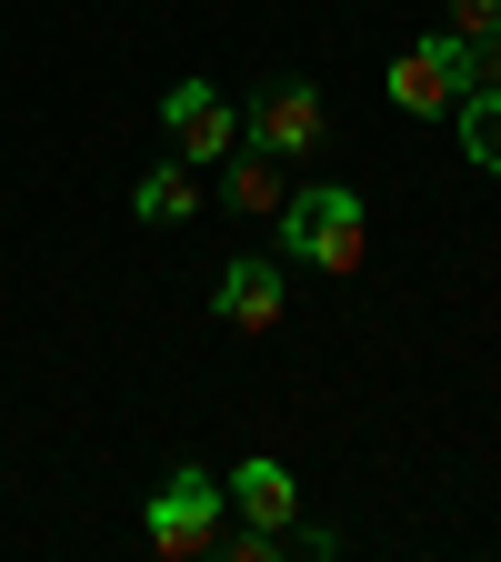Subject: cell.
<instances>
[{"label":"cell","mask_w":501,"mask_h":562,"mask_svg":"<svg viewBox=\"0 0 501 562\" xmlns=\"http://www.w3.org/2000/svg\"><path fill=\"white\" fill-rule=\"evenodd\" d=\"M481 31H501V0H452V41H481Z\"/></svg>","instance_id":"8fae6325"},{"label":"cell","mask_w":501,"mask_h":562,"mask_svg":"<svg viewBox=\"0 0 501 562\" xmlns=\"http://www.w3.org/2000/svg\"><path fill=\"white\" fill-rule=\"evenodd\" d=\"M221 492H231V513H241V522H261V532H292V513H301V482L281 472V462H241Z\"/></svg>","instance_id":"52a82bcc"},{"label":"cell","mask_w":501,"mask_h":562,"mask_svg":"<svg viewBox=\"0 0 501 562\" xmlns=\"http://www.w3.org/2000/svg\"><path fill=\"white\" fill-rule=\"evenodd\" d=\"M241 171H221V201L241 211V222H261V211H281V201H292V161H281V151H261V140H251V151H231Z\"/></svg>","instance_id":"ba28073f"},{"label":"cell","mask_w":501,"mask_h":562,"mask_svg":"<svg viewBox=\"0 0 501 562\" xmlns=\"http://www.w3.org/2000/svg\"><path fill=\"white\" fill-rule=\"evenodd\" d=\"M221 513H231V492L210 482V472H171V482L151 492V552L201 562L210 542H221Z\"/></svg>","instance_id":"3957f363"},{"label":"cell","mask_w":501,"mask_h":562,"mask_svg":"<svg viewBox=\"0 0 501 562\" xmlns=\"http://www.w3.org/2000/svg\"><path fill=\"white\" fill-rule=\"evenodd\" d=\"M210 312H221L231 331H281V261L241 251L221 281H210Z\"/></svg>","instance_id":"8992f818"},{"label":"cell","mask_w":501,"mask_h":562,"mask_svg":"<svg viewBox=\"0 0 501 562\" xmlns=\"http://www.w3.org/2000/svg\"><path fill=\"white\" fill-rule=\"evenodd\" d=\"M362 241H372V232H362V201H351V191H331V181L301 191V181H292V201H281V251H301L311 271L341 281V271H362Z\"/></svg>","instance_id":"6da1fadb"},{"label":"cell","mask_w":501,"mask_h":562,"mask_svg":"<svg viewBox=\"0 0 501 562\" xmlns=\"http://www.w3.org/2000/svg\"><path fill=\"white\" fill-rule=\"evenodd\" d=\"M462 91H471V41L432 31V41H401V50H391V101H401L411 121H452Z\"/></svg>","instance_id":"7a4b0ae2"},{"label":"cell","mask_w":501,"mask_h":562,"mask_svg":"<svg viewBox=\"0 0 501 562\" xmlns=\"http://www.w3.org/2000/svg\"><path fill=\"white\" fill-rule=\"evenodd\" d=\"M161 121H171V161H191V171H210V161L241 151V111L221 101V81H181V91H161Z\"/></svg>","instance_id":"277c9868"},{"label":"cell","mask_w":501,"mask_h":562,"mask_svg":"<svg viewBox=\"0 0 501 562\" xmlns=\"http://www.w3.org/2000/svg\"><path fill=\"white\" fill-rule=\"evenodd\" d=\"M130 211H140V222H191V211H201V181H191V161L151 171V181L130 191Z\"/></svg>","instance_id":"30bf717a"},{"label":"cell","mask_w":501,"mask_h":562,"mask_svg":"<svg viewBox=\"0 0 501 562\" xmlns=\"http://www.w3.org/2000/svg\"><path fill=\"white\" fill-rule=\"evenodd\" d=\"M452 131H462V151H471V171H491V181H501V91H462Z\"/></svg>","instance_id":"9c48e42d"},{"label":"cell","mask_w":501,"mask_h":562,"mask_svg":"<svg viewBox=\"0 0 501 562\" xmlns=\"http://www.w3.org/2000/svg\"><path fill=\"white\" fill-rule=\"evenodd\" d=\"M261 151H281V161H311L321 151V131H331V111H321V91L311 81H271L261 101H251V121H241Z\"/></svg>","instance_id":"5b68a950"}]
</instances>
